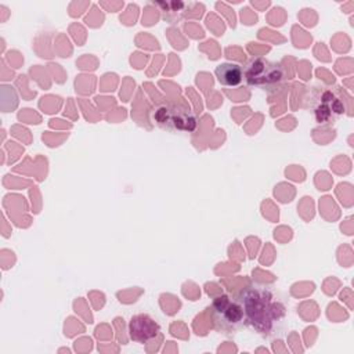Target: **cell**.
<instances>
[{
    "label": "cell",
    "mask_w": 354,
    "mask_h": 354,
    "mask_svg": "<svg viewBox=\"0 0 354 354\" xmlns=\"http://www.w3.org/2000/svg\"><path fill=\"white\" fill-rule=\"evenodd\" d=\"M271 295L260 289H249L245 295L242 307L243 314H246L248 321L259 332L268 333L272 322L278 318L277 307L279 304L272 303Z\"/></svg>",
    "instance_id": "obj_1"
},
{
    "label": "cell",
    "mask_w": 354,
    "mask_h": 354,
    "mask_svg": "<svg viewBox=\"0 0 354 354\" xmlns=\"http://www.w3.org/2000/svg\"><path fill=\"white\" fill-rule=\"evenodd\" d=\"M214 73L217 80L224 86H238L243 79V69L238 64H220Z\"/></svg>",
    "instance_id": "obj_6"
},
{
    "label": "cell",
    "mask_w": 354,
    "mask_h": 354,
    "mask_svg": "<svg viewBox=\"0 0 354 354\" xmlns=\"http://www.w3.org/2000/svg\"><path fill=\"white\" fill-rule=\"evenodd\" d=\"M212 317L218 329L230 332L243 319V307L228 296H220L212 304Z\"/></svg>",
    "instance_id": "obj_3"
},
{
    "label": "cell",
    "mask_w": 354,
    "mask_h": 354,
    "mask_svg": "<svg viewBox=\"0 0 354 354\" xmlns=\"http://www.w3.org/2000/svg\"><path fill=\"white\" fill-rule=\"evenodd\" d=\"M160 332L159 324L148 314H137L129 322V335L137 343H147Z\"/></svg>",
    "instance_id": "obj_5"
},
{
    "label": "cell",
    "mask_w": 354,
    "mask_h": 354,
    "mask_svg": "<svg viewBox=\"0 0 354 354\" xmlns=\"http://www.w3.org/2000/svg\"><path fill=\"white\" fill-rule=\"evenodd\" d=\"M155 122L163 129L169 130H194L196 126V118L192 111L184 105L166 104L156 109Z\"/></svg>",
    "instance_id": "obj_2"
},
{
    "label": "cell",
    "mask_w": 354,
    "mask_h": 354,
    "mask_svg": "<svg viewBox=\"0 0 354 354\" xmlns=\"http://www.w3.org/2000/svg\"><path fill=\"white\" fill-rule=\"evenodd\" d=\"M249 84L266 86L274 84L282 80L283 71L279 64L271 62L264 58H254L249 62L248 68L243 71Z\"/></svg>",
    "instance_id": "obj_4"
}]
</instances>
